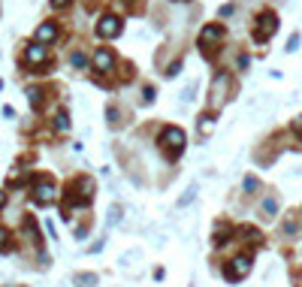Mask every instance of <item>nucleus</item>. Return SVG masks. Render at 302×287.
<instances>
[{
	"mask_svg": "<svg viewBox=\"0 0 302 287\" xmlns=\"http://www.w3.org/2000/svg\"><path fill=\"white\" fill-rule=\"evenodd\" d=\"M70 61H73V67H85V64H88V58H85L82 51H76V54H73Z\"/></svg>",
	"mask_w": 302,
	"mask_h": 287,
	"instance_id": "nucleus-10",
	"label": "nucleus"
},
{
	"mask_svg": "<svg viewBox=\"0 0 302 287\" xmlns=\"http://www.w3.org/2000/svg\"><path fill=\"white\" fill-rule=\"evenodd\" d=\"M218 36H221V27H206L203 30V42H215Z\"/></svg>",
	"mask_w": 302,
	"mask_h": 287,
	"instance_id": "nucleus-9",
	"label": "nucleus"
},
{
	"mask_svg": "<svg viewBox=\"0 0 302 287\" xmlns=\"http://www.w3.org/2000/svg\"><path fill=\"white\" fill-rule=\"evenodd\" d=\"M45 58H48V51H45V45H39V42H36V45H30V48L24 51V61H27V64H33V67H36V64H42Z\"/></svg>",
	"mask_w": 302,
	"mask_h": 287,
	"instance_id": "nucleus-4",
	"label": "nucleus"
},
{
	"mask_svg": "<svg viewBox=\"0 0 302 287\" xmlns=\"http://www.w3.org/2000/svg\"><path fill=\"white\" fill-rule=\"evenodd\" d=\"M293 130H299V133H302V115L296 118V121H293Z\"/></svg>",
	"mask_w": 302,
	"mask_h": 287,
	"instance_id": "nucleus-15",
	"label": "nucleus"
},
{
	"mask_svg": "<svg viewBox=\"0 0 302 287\" xmlns=\"http://www.w3.org/2000/svg\"><path fill=\"white\" fill-rule=\"evenodd\" d=\"M275 30H278V18H275L272 12H263V15H260V27L254 30V39H257V42H266Z\"/></svg>",
	"mask_w": 302,
	"mask_h": 287,
	"instance_id": "nucleus-2",
	"label": "nucleus"
},
{
	"mask_svg": "<svg viewBox=\"0 0 302 287\" xmlns=\"http://www.w3.org/2000/svg\"><path fill=\"white\" fill-rule=\"evenodd\" d=\"M296 45H299V36H290V42H287V51H296Z\"/></svg>",
	"mask_w": 302,
	"mask_h": 287,
	"instance_id": "nucleus-13",
	"label": "nucleus"
},
{
	"mask_svg": "<svg viewBox=\"0 0 302 287\" xmlns=\"http://www.w3.org/2000/svg\"><path fill=\"white\" fill-rule=\"evenodd\" d=\"M248 269H251V260H248V257H236V260H233V266H230V272H227V278H233V281H236V278H242Z\"/></svg>",
	"mask_w": 302,
	"mask_h": 287,
	"instance_id": "nucleus-5",
	"label": "nucleus"
},
{
	"mask_svg": "<svg viewBox=\"0 0 302 287\" xmlns=\"http://www.w3.org/2000/svg\"><path fill=\"white\" fill-rule=\"evenodd\" d=\"M57 36V27L54 24H39V30H36V39L39 42H51Z\"/></svg>",
	"mask_w": 302,
	"mask_h": 287,
	"instance_id": "nucleus-8",
	"label": "nucleus"
},
{
	"mask_svg": "<svg viewBox=\"0 0 302 287\" xmlns=\"http://www.w3.org/2000/svg\"><path fill=\"white\" fill-rule=\"evenodd\" d=\"M212 127H215V121H212V118H206V121H203V133H209Z\"/></svg>",
	"mask_w": 302,
	"mask_h": 287,
	"instance_id": "nucleus-14",
	"label": "nucleus"
},
{
	"mask_svg": "<svg viewBox=\"0 0 302 287\" xmlns=\"http://www.w3.org/2000/svg\"><path fill=\"white\" fill-rule=\"evenodd\" d=\"M0 248H6V233L0 230Z\"/></svg>",
	"mask_w": 302,
	"mask_h": 287,
	"instance_id": "nucleus-16",
	"label": "nucleus"
},
{
	"mask_svg": "<svg viewBox=\"0 0 302 287\" xmlns=\"http://www.w3.org/2000/svg\"><path fill=\"white\" fill-rule=\"evenodd\" d=\"M76 284H97L94 275H76Z\"/></svg>",
	"mask_w": 302,
	"mask_h": 287,
	"instance_id": "nucleus-12",
	"label": "nucleus"
},
{
	"mask_svg": "<svg viewBox=\"0 0 302 287\" xmlns=\"http://www.w3.org/2000/svg\"><path fill=\"white\" fill-rule=\"evenodd\" d=\"M0 206H3V191H0Z\"/></svg>",
	"mask_w": 302,
	"mask_h": 287,
	"instance_id": "nucleus-18",
	"label": "nucleus"
},
{
	"mask_svg": "<svg viewBox=\"0 0 302 287\" xmlns=\"http://www.w3.org/2000/svg\"><path fill=\"white\" fill-rule=\"evenodd\" d=\"M51 3H54V6H67L70 0H51Z\"/></svg>",
	"mask_w": 302,
	"mask_h": 287,
	"instance_id": "nucleus-17",
	"label": "nucleus"
},
{
	"mask_svg": "<svg viewBox=\"0 0 302 287\" xmlns=\"http://www.w3.org/2000/svg\"><path fill=\"white\" fill-rule=\"evenodd\" d=\"M121 33V18H115V15H103L100 21H97V36H118Z\"/></svg>",
	"mask_w": 302,
	"mask_h": 287,
	"instance_id": "nucleus-3",
	"label": "nucleus"
},
{
	"mask_svg": "<svg viewBox=\"0 0 302 287\" xmlns=\"http://www.w3.org/2000/svg\"><path fill=\"white\" fill-rule=\"evenodd\" d=\"M112 64H115V54H112L109 48H100V51L94 54V67H97V70H112Z\"/></svg>",
	"mask_w": 302,
	"mask_h": 287,
	"instance_id": "nucleus-6",
	"label": "nucleus"
},
{
	"mask_svg": "<svg viewBox=\"0 0 302 287\" xmlns=\"http://www.w3.org/2000/svg\"><path fill=\"white\" fill-rule=\"evenodd\" d=\"M70 121H67V112H57V130H67Z\"/></svg>",
	"mask_w": 302,
	"mask_h": 287,
	"instance_id": "nucleus-11",
	"label": "nucleus"
},
{
	"mask_svg": "<svg viewBox=\"0 0 302 287\" xmlns=\"http://www.w3.org/2000/svg\"><path fill=\"white\" fill-rule=\"evenodd\" d=\"M160 142H163V148H166L169 154H182V148H185V133H182L178 127H166V130L160 133Z\"/></svg>",
	"mask_w": 302,
	"mask_h": 287,
	"instance_id": "nucleus-1",
	"label": "nucleus"
},
{
	"mask_svg": "<svg viewBox=\"0 0 302 287\" xmlns=\"http://www.w3.org/2000/svg\"><path fill=\"white\" fill-rule=\"evenodd\" d=\"M33 200H36V203H51V200H54V188H51L48 182H39L36 191H33Z\"/></svg>",
	"mask_w": 302,
	"mask_h": 287,
	"instance_id": "nucleus-7",
	"label": "nucleus"
}]
</instances>
